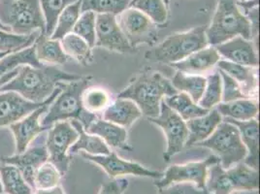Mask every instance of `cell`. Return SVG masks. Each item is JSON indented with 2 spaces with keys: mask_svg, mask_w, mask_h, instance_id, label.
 <instances>
[{
  "mask_svg": "<svg viewBox=\"0 0 260 194\" xmlns=\"http://www.w3.org/2000/svg\"><path fill=\"white\" fill-rule=\"evenodd\" d=\"M222 81V96L221 102H230L238 99L249 98L246 96L238 83L224 72L218 70Z\"/></svg>",
  "mask_w": 260,
  "mask_h": 194,
  "instance_id": "cell-42",
  "label": "cell"
},
{
  "mask_svg": "<svg viewBox=\"0 0 260 194\" xmlns=\"http://www.w3.org/2000/svg\"><path fill=\"white\" fill-rule=\"evenodd\" d=\"M3 192V187H2V183H1V180H0V193Z\"/></svg>",
  "mask_w": 260,
  "mask_h": 194,
  "instance_id": "cell-48",
  "label": "cell"
},
{
  "mask_svg": "<svg viewBox=\"0 0 260 194\" xmlns=\"http://www.w3.org/2000/svg\"><path fill=\"white\" fill-rule=\"evenodd\" d=\"M132 0H81V12L91 11L95 14L119 16L129 7Z\"/></svg>",
  "mask_w": 260,
  "mask_h": 194,
  "instance_id": "cell-36",
  "label": "cell"
},
{
  "mask_svg": "<svg viewBox=\"0 0 260 194\" xmlns=\"http://www.w3.org/2000/svg\"><path fill=\"white\" fill-rule=\"evenodd\" d=\"M86 131L89 134L100 137L109 148L125 151L134 150V148L128 143L127 130L105 119L98 118L89 124Z\"/></svg>",
  "mask_w": 260,
  "mask_h": 194,
  "instance_id": "cell-20",
  "label": "cell"
},
{
  "mask_svg": "<svg viewBox=\"0 0 260 194\" xmlns=\"http://www.w3.org/2000/svg\"><path fill=\"white\" fill-rule=\"evenodd\" d=\"M216 109L222 118L245 121L257 118L258 102L256 98H244L230 102H220Z\"/></svg>",
  "mask_w": 260,
  "mask_h": 194,
  "instance_id": "cell-26",
  "label": "cell"
},
{
  "mask_svg": "<svg viewBox=\"0 0 260 194\" xmlns=\"http://www.w3.org/2000/svg\"><path fill=\"white\" fill-rule=\"evenodd\" d=\"M81 78V75L65 72L52 65H22L18 74L1 86L0 91H15L31 102L42 103L54 93L58 83L77 81Z\"/></svg>",
  "mask_w": 260,
  "mask_h": 194,
  "instance_id": "cell-1",
  "label": "cell"
},
{
  "mask_svg": "<svg viewBox=\"0 0 260 194\" xmlns=\"http://www.w3.org/2000/svg\"><path fill=\"white\" fill-rule=\"evenodd\" d=\"M222 81L219 72H215L206 77V86L201 99L197 103L200 107L212 110L221 102Z\"/></svg>",
  "mask_w": 260,
  "mask_h": 194,
  "instance_id": "cell-37",
  "label": "cell"
},
{
  "mask_svg": "<svg viewBox=\"0 0 260 194\" xmlns=\"http://www.w3.org/2000/svg\"><path fill=\"white\" fill-rule=\"evenodd\" d=\"M220 57L236 64L257 68L258 55L256 48L251 40L241 36L234 37L224 43L216 46Z\"/></svg>",
  "mask_w": 260,
  "mask_h": 194,
  "instance_id": "cell-18",
  "label": "cell"
},
{
  "mask_svg": "<svg viewBox=\"0 0 260 194\" xmlns=\"http://www.w3.org/2000/svg\"><path fill=\"white\" fill-rule=\"evenodd\" d=\"M237 36L251 40L250 22L240 10L237 0H217L212 22L206 27L208 45L216 47Z\"/></svg>",
  "mask_w": 260,
  "mask_h": 194,
  "instance_id": "cell-4",
  "label": "cell"
},
{
  "mask_svg": "<svg viewBox=\"0 0 260 194\" xmlns=\"http://www.w3.org/2000/svg\"><path fill=\"white\" fill-rule=\"evenodd\" d=\"M129 7L146 15L156 25H163L168 21V10L164 0H132Z\"/></svg>",
  "mask_w": 260,
  "mask_h": 194,
  "instance_id": "cell-35",
  "label": "cell"
},
{
  "mask_svg": "<svg viewBox=\"0 0 260 194\" xmlns=\"http://www.w3.org/2000/svg\"><path fill=\"white\" fill-rule=\"evenodd\" d=\"M233 194H237V193H233Z\"/></svg>",
  "mask_w": 260,
  "mask_h": 194,
  "instance_id": "cell-51",
  "label": "cell"
},
{
  "mask_svg": "<svg viewBox=\"0 0 260 194\" xmlns=\"http://www.w3.org/2000/svg\"><path fill=\"white\" fill-rule=\"evenodd\" d=\"M228 121L235 125L240 132L242 142L247 149V156L244 159V163L249 167L258 170V136H259V124L257 119H249L245 121H238L224 118Z\"/></svg>",
  "mask_w": 260,
  "mask_h": 194,
  "instance_id": "cell-23",
  "label": "cell"
},
{
  "mask_svg": "<svg viewBox=\"0 0 260 194\" xmlns=\"http://www.w3.org/2000/svg\"><path fill=\"white\" fill-rule=\"evenodd\" d=\"M61 88L57 86L46 104H44L40 108L36 109L25 118L13 123L9 126L15 138L16 153H21L22 151H25L33 141L50 128L41 124V119L47 113L51 103L54 101L55 97L59 94Z\"/></svg>",
  "mask_w": 260,
  "mask_h": 194,
  "instance_id": "cell-14",
  "label": "cell"
},
{
  "mask_svg": "<svg viewBox=\"0 0 260 194\" xmlns=\"http://www.w3.org/2000/svg\"><path fill=\"white\" fill-rule=\"evenodd\" d=\"M142 116L141 110L132 100L118 97L102 113V119L125 130L130 128Z\"/></svg>",
  "mask_w": 260,
  "mask_h": 194,
  "instance_id": "cell-21",
  "label": "cell"
},
{
  "mask_svg": "<svg viewBox=\"0 0 260 194\" xmlns=\"http://www.w3.org/2000/svg\"><path fill=\"white\" fill-rule=\"evenodd\" d=\"M149 121L162 130L166 138V150L163 152V159L170 162L176 154L185 148L188 137V131L185 120L175 111L169 108L164 101L160 104V112L157 117L150 118Z\"/></svg>",
  "mask_w": 260,
  "mask_h": 194,
  "instance_id": "cell-10",
  "label": "cell"
},
{
  "mask_svg": "<svg viewBox=\"0 0 260 194\" xmlns=\"http://www.w3.org/2000/svg\"><path fill=\"white\" fill-rule=\"evenodd\" d=\"M93 79V76H82L77 81L58 83L57 86L61 88V91L42 117L41 124L51 127L57 121L76 119L82 123L85 130H87L89 124L98 118L86 112L82 103L83 93L88 86H92Z\"/></svg>",
  "mask_w": 260,
  "mask_h": 194,
  "instance_id": "cell-3",
  "label": "cell"
},
{
  "mask_svg": "<svg viewBox=\"0 0 260 194\" xmlns=\"http://www.w3.org/2000/svg\"><path fill=\"white\" fill-rule=\"evenodd\" d=\"M217 163H219L217 156L211 154L201 161L173 164L163 172L162 178L154 180V185L157 188H161L173 183H193L197 187L206 190L208 169Z\"/></svg>",
  "mask_w": 260,
  "mask_h": 194,
  "instance_id": "cell-11",
  "label": "cell"
},
{
  "mask_svg": "<svg viewBox=\"0 0 260 194\" xmlns=\"http://www.w3.org/2000/svg\"><path fill=\"white\" fill-rule=\"evenodd\" d=\"M222 120L223 118L216 108L210 110L206 115L202 117L186 120L185 122L188 131V137L185 148L194 147L196 144L206 140Z\"/></svg>",
  "mask_w": 260,
  "mask_h": 194,
  "instance_id": "cell-22",
  "label": "cell"
},
{
  "mask_svg": "<svg viewBox=\"0 0 260 194\" xmlns=\"http://www.w3.org/2000/svg\"><path fill=\"white\" fill-rule=\"evenodd\" d=\"M0 180L6 194H32L33 188L26 183L20 170L10 164L0 166Z\"/></svg>",
  "mask_w": 260,
  "mask_h": 194,
  "instance_id": "cell-31",
  "label": "cell"
},
{
  "mask_svg": "<svg viewBox=\"0 0 260 194\" xmlns=\"http://www.w3.org/2000/svg\"><path fill=\"white\" fill-rule=\"evenodd\" d=\"M49 160L48 151L45 142L42 144H35L28 146L27 149L21 153H16L11 156L3 158V163L16 166L22 173L24 180L35 190L34 177L37 170Z\"/></svg>",
  "mask_w": 260,
  "mask_h": 194,
  "instance_id": "cell-17",
  "label": "cell"
},
{
  "mask_svg": "<svg viewBox=\"0 0 260 194\" xmlns=\"http://www.w3.org/2000/svg\"><path fill=\"white\" fill-rule=\"evenodd\" d=\"M0 22L18 35L46 30L39 0H0Z\"/></svg>",
  "mask_w": 260,
  "mask_h": 194,
  "instance_id": "cell-7",
  "label": "cell"
},
{
  "mask_svg": "<svg viewBox=\"0 0 260 194\" xmlns=\"http://www.w3.org/2000/svg\"><path fill=\"white\" fill-rule=\"evenodd\" d=\"M51 96L42 103H35L15 91H0V128L10 126L25 118L33 111L46 104Z\"/></svg>",
  "mask_w": 260,
  "mask_h": 194,
  "instance_id": "cell-16",
  "label": "cell"
},
{
  "mask_svg": "<svg viewBox=\"0 0 260 194\" xmlns=\"http://www.w3.org/2000/svg\"><path fill=\"white\" fill-rule=\"evenodd\" d=\"M79 137V133L69 120H61L54 123L47 133L45 141L49 160L64 175L70 166V148Z\"/></svg>",
  "mask_w": 260,
  "mask_h": 194,
  "instance_id": "cell-9",
  "label": "cell"
},
{
  "mask_svg": "<svg viewBox=\"0 0 260 194\" xmlns=\"http://www.w3.org/2000/svg\"><path fill=\"white\" fill-rule=\"evenodd\" d=\"M119 54H133L136 52L121 31L117 17L108 14H96L95 45Z\"/></svg>",
  "mask_w": 260,
  "mask_h": 194,
  "instance_id": "cell-15",
  "label": "cell"
},
{
  "mask_svg": "<svg viewBox=\"0 0 260 194\" xmlns=\"http://www.w3.org/2000/svg\"><path fill=\"white\" fill-rule=\"evenodd\" d=\"M129 185L128 180L124 178L113 179L101 185L98 194H123Z\"/></svg>",
  "mask_w": 260,
  "mask_h": 194,
  "instance_id": "cell-44",
  "label": "cell"
},
{
  "mask_svg": "<svg viewBox=\"0 0 260 194\" xmlns=\"http://www.w3.org/2000/svg\"><path fill=\"white\" fill-rule=\"evenodd\" d=\"M0 194H6V193H4V192H2V193H0Z\"/></svg>",
  "mask_w": 260,
  "mask_h": 194,
  "instance_id": "cell-50",
  "label": "cell"
},
{
  "mask_svg": "<svg viewBox=\"0 0 260 194\" xmlns=\"http://www.w3.org/2000/svg\"><path fill=\"white\" fill-rule=\"evenodd\" d=\"M22 65H30L33 67H40L43 65L36 58L34 44L19 52L7 54L0 59V79Z\"/></svg>",
  "mask_w": 260,
  "mask_h": 194,
  "instance_id": "cell-33",
  "label": "cell"
},
{
  "mask_svg": "<svg viewBox=\"0 0 260 194\" xmlns=\"http://www.w3.org/2000/svg\"><path fill=\"white\" fill-rule=\"evenodd\" d=\"M217 66L218 70L230 76L238 83L246 96H256L258 87L256 68L236 64L225 59H219Z\"/></svg>",
  "mask_w": 260,
  "mask_h": 194,
  "instance_id": "cell-24",
  "label": "cell"
},
{
  "mask_svg": "<svg viewBox=\"0 0 260 194\" xmlns=\"http://www.w3.org/2000/svg\"><path fill=\"white\" fill-rule=\"evenodd\" d=\"M177 92L169 79L160 72L146 67L130 80L127 86L118 94V98L132 100L141 110L142 115L150 119L158 116L161 101L165 97Z\"/></svg>",
  "mask_w": 260,
  "mask_h": 194,
  "instance_id": "cell-2",
  "label": "cell"
},
{
  "mask_svg": "<svg viewBox=\"0 0 260 194\" xmlns=\"http://www.w3.org/2000/svg\"><path fill=\"white\" fill-rule=\"evenodd\" d=\"M69 121L79 133L78 139L69 150L70 156L81 151L91 155H106L111 152V149L105 144V142L96 135L87 133L80 121L76 119Z\"/></svg>",
  "mask_w": 260,
  "mask_h": 194,
  "instance_id": "cell-27",
  "label": "cell"
},
{
  "mask_svg": "<svg viewBox=\"0 0 260 194\" xmlns=\"http://www.w3.org/2000/svg\"><path fill=\"white\" fill-rule=\"evenodd\" d=\"M112 102V96L108 89L102 86H90L84 91L82 103L85 111L92 115H102Z\"/></svg>",
  "mask_w": 260,
  "mask_h": 194,
  "instance_id": "cell-32",
  "label": "cell"
},
{
  "mask_svg": "<svg viewBox=\"0 0 260 194\" xmlns=\"http://www.w3.org/2000/svg\"><path fill=\"white\" fill-rule=\"evenodd\" d=\"M117 21L130 45L136 50L140 45L153 47L158 41L157 25L134 8L128 7L121 12L117 16Z\"/></svg>",
  "mask_w": 260,
  "mask_h": 194,
  "instance_id": "cell-12",
  "label": "cell"
},
{
  "mask_svg": "<svg viewBox=\"0 0 260 194\" xmlns=\"http://www.w3.org/2000/svg\"><path fill=\"white\" fill-rule=\"evenodd\" d=\"M157 189L158 194H208L206 190L188 183H173Z\"/></svg>",
  "mask_w": 260,
  "mask_h": 194,
  "instance_id": "cell-43",
  "label": "cell"
},
{
  "mask_svg": "<svg viewBox=\"0 0 260 194\" xmlns=\"http://www.w3.org/2000/svg\"><path fill=\"white\" fill-rule=\"evenodd\" d=\"M60 44L65 54L75 59L80 64L87 66L94 61L92 48L75 33L65 35L60 40Z\"/></svg>",
  "mask_w": 260,
  "mask_h": 194,
  "instance_id": "cell-28",
  "label": "cell"
},
{
  "mask_svg": "<svg viewBox=\"0 0 260 194\" xmlns=\"http://www.w3.org/2000/svg\"><path fill=\"white\" fill-rule=\"evenodd\" d=\"M62 174L50 161L45 162L37 170L34 177V186L36 189H50L60 184Z\"/></svg>",
  "mask_w": 260,
  "mask_h": 194,
  "instance_id": "cell-40",
  "label": "cell"
},
{
  "mask_svg": "<svg viewBox=\"0 0 260 194\" xmlns=\"http://www.w3.org/2000/svg\"><path fill=\"white\" fill-rule=\"evenodd\" d=\"M41 31L29 35H18L0 29V53H15L32 46Z\"/></svg>",
  "mask_w": 260,
  "mask_h": 194,
  "instance_id": "cell-38",
  "label": "cell"
},
{
  "mask_svg": "<svg viewBox=\"0 0 260 194\" xmlns=\"http://www.w3.org/2000/svg\"><path fill=\"white\" fill-rule=\"evenodd\" d=\"M32 194H66L60 185L50 189H36Z\"/></svg>",
  "mask_w": 260,
  "mask_h": 194,
  "instance_id": "cell-45",
  "label": "cell"
},
{
  "mask_svg": "<svg viewBox=\"0 0 260 194\" xmlns=\"http://www.w3.org/2000/svg\"><path fill=\"white\" fill-rule=\"evenodd\" d=\"M81 14V0H77L76 2L68 5L58 16L54 33L50 38L61 40L65 35L72 33Z\"/></svg>",
  "mask_w": 260,
  "mask_h": 194,
  "instance_id": "cell-34",
  "label": "cell"
},
{
  "mask_svg": "<svg viewBox=\"0 0 260 194\" xmlns=\"http://www.w3.org/2000/svg\"><path fill=\"white\" fill-rule=\"evenodd\" d=\"M35 54L37 60L45 65H63L67 62L68 56L65 54L60 40H54L45 33H40L34 42Z\"/></svg>",
  "mask_w": 260,
  "mask_h": 194,
  "instance_id": "cell-25",
  "label": "cell"
},
{
  "mask_svg": "<svg viewBox=\"0 0 260 194\" xmlns=\"http://www.w3.org/2000/svg\"><path fill=\"white\" fill-rule=\"evenodd\" d=\"M259 188L258 170L240 162L230 168L219 163L208 169L206 191L208 194H233L238 191H257Z\"/></svg>",
  "mask_w": 260,
  "mask_h": 194,
  "instance_id": "cell-6",
  "label": "cell"
},
{
  "mask_svg": "<svg viewBox=\"0 0 260 194\" xmlns=\"http://www.w3.org/2000/svg\"><path fill=\"white\" fill-rule=\"evenodd\" d=\"M95 13L91 11L84 12L78 19L72 31L83 38L92 49L95 45Z\"/></svg>",
  "mask_w": 260,
  "mask_h": 194,
  "instance_id": "cell-41",
  "label": "cell"
},
{
  "mask_svg": "<svg viewBox=\"0 0 260 194\" xmlns=\"http://www.w3.org/2000/svg\"><path fill=\"white\" fill-rule=\"evenodd\" d=\"M0 29H2V30H5V31H9L10 33V30L6 27V26H4L1 22H0Z\"/></svg>",
  "mask_w": 260,
  "mask_h": 194,
  "instance_id": "cell-46",
  "label": "cell"
},
{
  "mask_svg": "<svg viewBox=\"0 0 260 194\" xmlns=\"http://www.w3.org/2000/svg\"><path fill=\"white\" fill-rule=\"evenodd\" d=\"M76 1L77 0H39L46 22L45 34L48 37H51V35L54 33V27L60 13L68 5Z\"/></svg>",
  "mask_w": 260,
  "mask_h": 194,
  "instance_id": "cell-39",
  "label": "cell"
},
{
  "mask_svg": "<svg viewBox=\"0 0 260 194\" xmlns=\"http://www.w3.org/2000/svg\"><path fill=\"white\" fill-rule=\"evenodd\" d=\"M237 1H248V0H237Z\"/></svg>",
  "mask_w": 260,
  "mask_h": 194,
  "instance_id": "cell-49",
  "label": "cell"
},
{
  "mask_svg": "<svg viewBox=\"0 0 260 194\" xmlns=\"http://www.w3.org/2000/svg\"><path fill=\"white\" fill-rule=\"evenodd\" d=\"M81 155L87 161L98 165L108 175L111 180L118 179L122 176H135L142 178H151L158 180L162 178L163 173L147 168L138 162L130 161L119 157L116 151H111L106 155H91L81 151Z\"/></svg>",
  "mask_w": 260,
  "mask_h": 194,
  "instance_id": "cell-13",
  "label": "cell"
},
{
  "mask_svg": "<svg viewBox=\"0 0 260 194\" xmlns=\"http://www.w3.org/2000/svg\"><path fill=\"white\" fill-rule=\"evenodd\" d=\"M194 147L211 150L225 169L244 161L248 153L238 128L225 120L218 124L209 138L196 144Z\"/></svg>",
  "mask_w": 260,
  "mask_h": 194,
  "instance_id": "cell-8",
  "label": "cell"
},
{
  "mask_svg": "<svg viewBox=\"0 0 260 194\" xmlns=\"http://www.w3.org/2000/svg\"><path fill=\"white\" fill-rule=\"evenodd\" d=\"M170 81L178 92L187 94L195 103L199 102L206 86V77L186 74L180 71H177Z\"/></svg>",
  "mask_w": 260,
  "mask_h": 194,
  "instance_id": "cell-29",
  "label": "cell"
},
{
  "mask_svg": "<svg viewBox=\"0 0 260 194\" xmlns=\"http://www.w3.org/2000/svg\"><path fill=\"white\" fill-rule=\"evenodd\" d=\"M163 101L169 108L175 111L185 121L202 117L210 111L200 107L184 92H177L171 96L165 97Z\"/></svg>",
  "mask_w": 260,
  "mask_h": 194,
  "instance_id": "cell-30",
  "label": "cell"
},
{
  "mask_svg": "<svg viewBox=\"0 0 260 194\" xmlns=\"http://www.w3.org/2000/svg\"><path fill=\"white\" fill-rule=\"evenodd\" d=\"M207 26H197L184 33H174L147 51L145 58L154 63L173 64L208 46Z\"/></svg>",
  "mask_w": 260,
  "mask_h": 194,
  "instance_id": "cell-5",
  "label": "cell"
},
{
  "mask_svg": "<svg viewBox=\"0 0 260 194\" xmlns=\"http://www.w3.org/2000/svg\"><path fill=\"white\" fill-rule=\"evenodd\" d=\"M219 59L221 58L216 47L208 45L205 48L188 55L183 60L170 65L177 71L183 73L201 75L217 66Z\"/></svg>",
  "mask_w": 260,
  "mask_h": 194,
  "instance_id": "cell-19",
  "label": "cell"
},
{
  "mask_svg": "<svg viewBox=\"0 0 260 194\" xmlns=\"http://www.w3.org/2000/svg\"><path fill=\"white\" fill-rule=\"evenodd\" d=\"M11 54V53H8V52H5V53H0V59L2 58V57H4L5 55H7V54Z\"/></svg>",
  "mask_w": 260,
  "mask_h": 194,
  "instance_id": "cell-47",
  "label": "cell"
}]
</instances>
